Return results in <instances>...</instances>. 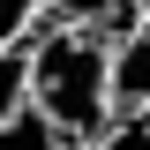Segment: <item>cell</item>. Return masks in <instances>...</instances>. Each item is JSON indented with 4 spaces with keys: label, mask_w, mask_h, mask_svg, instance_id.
Segmentation results:
<instances>
[{
    "label": "cell",
    "mask_w": 150,
    "mask_h": 150,
    "mask_svg": "<svg viewBox=\"0 0 150 150\" xmlns=\"http://www.w3.org/2000/svg\"><path fill=\"white\" fill-rule=\"evenodd\" d=\"M23 105L45 112L68 143H90V135L112 120L105 30H60V23H38V38L23 45Z\"/></svg>",
    "instance_id": "1"
},
{
    "label": "cell",
    "mask_w": 150,
    "mask_h": 150,
    "mask_svg": "<svg viewBox=\"0 0 150 150\" xmlns=\"http://www.w3.org/2000/svg\"><path fill=\"white\" fill-rule=\"evenodd\" d=\"M105 90L112 112H150V15H128L120 38H105Z\"/></svg>",
    "instance_id": "2"
},
{
    "label": "cell",
    "mask_w": 150,
    "mask_h": 150,
    "mask_svg": "<svg viewBox=\"0 0 150 150\" xmlns=\"http://www.w3.org/2000/svg\"><path fill=\"white\" fill-rule=\"evenodd\" d=\"M135 8L128 0H45V23H60V30H120Z\"/></svg>",
    "instance_id": "3"
},
{
    "label": "cell",
    "mask_w": 150,
    "mask_h": 150,
    "mask_svg": "<svg viewBox=\"0 0 150 150\" xmlns=\"http://www.w3.org/2000/svg\"><path fill=\"white\" fill-rule=\"evenodd\" d=\"M0 150H83V143H68V135L45 120V112H30V105H15L8 120H0Z\"/></svg>",
    "instance_id": "4"
},
{
    "label": "cell",
    "mask_w": 150,
    "mask_h": 150,
    "mask_svg": "<svg viewBox=\"0 0 150 150\" xmlns=\"http://www.w3.org/2000/svg\"><path fill=\"white\" fill-rule=\"evenodd\" d=\"M83 150H150V112H112Z\"/></svg>",
    "instance_id": "5"
},
{
    "label": "cell",
    "mask_w": 150,
    "mask_h": 150,
    "mask_svg": "<svg viewBox=\"0 0 150 150\" xmlns=\"http://www.w3.org/2000/svg\"><path fill=\"white\" fill-rule=\"evenodd\" d=\"M45 23V0H0V45H30Z\"/></svg>",
    "instance_id": "6"
},
{
    "label": "cell",
    "mask_w": 150,
    "mask_h": 150,
    "mask_svg": "<svg viewBox=\"0 0 150 150\" xmlns=\"http://www.w3.org/2000/svg\"><path fill=\"white\" fill-rule=\"evenodd\" d=\"M23 105V45H0V120Z\"/></svg>",
    "instance_id": "7"
},
{
    "label": "cell",
    "mask_w": 150,
    "mask_h": 150,
    "mask_svg": "<svg viewBox=\"0 0 150 150\" xmlns=\"http://www.w3.org/2000/svg\"><path fill=\"white\" fill-rule=\"evenodd\" d=\"M128 8H135V15H150V0H128Z\"/></svg>",
    "instance_id": "8"
}]
</instances>
